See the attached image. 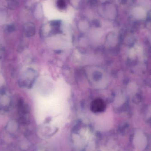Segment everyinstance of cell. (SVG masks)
<instances>
[{
  "label": "cell",
  "mask_w": 151,
  "mask_h": 151,
  "mask_svg": "<svg viewBox=\"0 0 151 151\" xmlns=\"http://www.w3.org/2000/svg\"><path fill=\"white\" fill-rule=\"evenodd\" d=\"M57 6L61 9H64L66 8V3L65 0H57Z\"/></svg>",
  "instance_id": "2"
},
{
  "label": "cell",
  "mask_w": 151,
  "mask_h": 151,
  "mask_svg": "<svg viewBox=\"0 0 151 151\" xmlns=\"http://www.w3.org/2000/svg\"><path fill=\"white\" fill-rule=\"evenodd\" d=\"M104 104L101 100H97L93 102L92 104V108L94 110L97 112H100L101 110H104L105 108Z\"/></svg>",
  "instance_id": "1"
},
{
  "label": "cell",
  "mask_w": 151,
  "mask_h": 151,
  "mask_svg": "<svg viewBox=\"0 0 151 151\" xmlns=\"http://www.w3.org/2000/svg\"><path fill=\"white\" fill-rule=\"evenodd\" d=\"M119 1L123 5H131L133 4L134 0H119Z\"/></svg>",
  "instance_id": "3"
},
{
  "label": "cell",
  "mask_w": 151,
  "mask_h": 151,
  "mask_svg": "<svg viewBox=\"0 0 151 151\" xmlns=\"http://www.w3.org/2000/svg\"><path fill=\"white\" fill-rule=\"evenodd\" d=\"M93 23H94V25H96V26H97L98 25H100V22H99V21H98V20H95V21H93Z\"/></svg>",
  "instance_id": "4"
}]
</instances>
